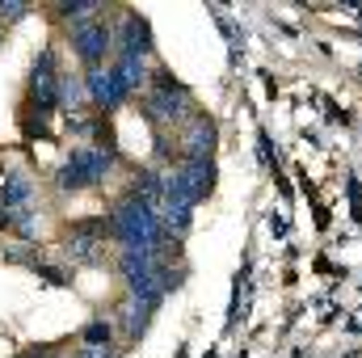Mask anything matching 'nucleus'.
Instances as JSON below:
<instances>
[{
    "label": "nucleus",
    "mask_w": 362,
    "mask_h": 358,
    "mask_svg": "<svg viewBox=\"0 0 362 358\" xmlns=\"http://www.w3.org/2000/svg\"><path fill=\"white\" fill-rule=\"evenodd\" d=\"M110 236L122 245V249H139V253H160V245H165V224H160V215L148 207V202H139V198H122L114 211H110Z\"/></svg>",
    "instance_id": "f257e3e1"
},
{
    "label": "nucleus",
    "mask_w": 362,
    "mask_h": 358,
    "mask_svg": "<svg viewBox=\"0 0 362 358\" xmlns=\"http://www.w3.org/2000/svg\"><path fill=\"white\" fill-rule=\"evenodd\" d=\"M110 169H114V152L110 148H76L59 165L55 181H59V190H85V185H97Z\"/></svg>",
    "instance_id": "f03ea898"
},
{
    "label": "nucleus",
    "mask_w": 362,
    "mask_h": 358,
    "mask_svg": "<svg viewBox=\"0 0 362 358\" xmlns=\"http://www.w3.org/2000/svg\"><path fill=\"white\" fill-rule=\"evenodd\" d=\"M30 101L38 110H55L59 105V72H55V51H42L34 59V72H30Z\"/></svg>",
    "instance_id": "7ed1b4c3"
},
{
    "label": "nucleus",
    "mask_w": 362,
    "mask_h": 358,
    "mask_svg": "<svg viewBox=\"0 0 362 358\" xmlns=\"http://www.w3.org/2000/svg\"><path fill=\"white\" fill-rule=\"evenodd\" d=\"M185 101H189V93L181 89L169 72H156V93H152V101H148V114H152L156 122H160V118H181Z\"/></svg>",
    "instance_id": "20e7f679"
},
{
    "label": "nucleus",
    "mask_w": 362,
    "mask_h": 358,
    "mask_svg": "<svg viewBox=\"0 0 362 358\" xmlns=\"http://www.w3.org/2000/svg\"><path fill=\"white\" fill-rule=\"evenodd\" d=\"M85 89H89L93 105H101V110H118L122 101H127V89H122V81H118V72L110 68H93L89 76H85Z\"/></svg>",
    "instance_id": "39448f33"
},
{
    "label": "nucleus",
    "mask_w": 362,
    "mask_h": 358,
    "mask_svg": "<svg viewBox=\"0 0 362 358\" xmlns=\"http://www.w3.org/2000/svg\"><path fill=\"white\" fill-rule=\"evenodd\" d=\"M72 47L81 51L85 64H97V59L105 55V47H110L105 21H81V25H72Z\"/></svg>",
    "instance_id": "423d86ee"
},
{
    "label": "nucleus",
    "mask_w": 362,
    "mask_h": 358,
    "mask_svg": "<svg viewBox=\"0 0 362 358\" xmlns=\"http://www.w3.org/2000/svg\"><path fill=\"white\" fill-rule=\"evenodd\" d=\"M68 258L76 262V266H97L101 262V249H105V241L97 236V228H76L72 236H68Z\"/></svg>",
    "instance_id": "0eeeda50"
},
{
    "label": "nucleus",
    "mask_w": 362,
    "mask_h": 358,
    "mask_svg": "<svg viewBox=\"0 0 362 358\" xmlns=\"http://www.w3.org/2000/svg\"><path fill=\"white\" fill-rule=\"evenodd\" d=\"M30 198H34V181L25 178V173H13V178L0 181V207L4 211H25Z\"/></svg>",
    "instance_id": "6e6552de"
},
{
    "label": "nucleus",
    "mask_w": 362,
    "mask_h": 358,
    "mask_svg": "<svg viewBox=\"0 0 362 358\" xmlns=\"http://www.w3.org/2000/svg\"><path fill=\"white\" fill-rule=\"evenodd\" d=\"M152 47H148V25L135 17V13H127V21H122V55H131V59H144Z\"/></svg>",
    "instance_id": "1a4fd4ad"
},
{
    "label": "nucleus",
    "mask_w": 362,
    "mask_h": 358,
    "mask_svg": "<svg viewBox=\"0 0 362 358\" xmlns=\"http://www.w3.org/2000/svg\"><path fill=\"white\" fill-rule=\"evenodd\" d=\"M114 72H118V81H122V89L135 93L144 85V59H131V55H118V64H114Z\"/></svg>",
    "instance_id": "9d476101"
},
{
    "label": "nucleus",
    "mask_w": 362,
    "mask_h": 358,
    "mask_svg": "<svg viewBox=\"0 0 362 358\" xmlns=\"http://www.w3.org/2000/svg\"><path fill=\"white\" fill-rule=\"evenodd\" d=\"M148 312H152V308H148V304H139V299H127V304H122V316H127L122 325H127V333H131V337H135V333L144 329Z\"/></svg>",
    "instance_id": "9b49d317"
},
{
    "label": "nucleus",
    "mask_w": 362,
    "mask_h": 358,
    "mask_svg": "<svg viewBox=\"0 0 362 358\" xmlns=\"http://www.w3.org/2000/svg\"><path fill=\"white\" fill-rule=\"evenodd\" d=\"M55 13L81 25V21H93V13H97V4H89V0H76V4H55Z\"/></svg>",
    "instance_id": "f8f14e48"
},
{
    "label": "nucleus",
    "mask_w": 362,
    "mask_h": 358,
    "mask_svg": "<svg viewBox=\"0 0 362 358\" xmlns=\"http://www.w3.org/2000/svg\"><path fill=\"white\" fill-rule=\"evenodd\" d=\"M85 346H110V325L105 321H93L85 329Z\"/></svg>",
    "instance_id": "ddd939ff"
},
{
    "label": "nucleus",
    "mask_w": 362,
    "mask_h": 358,
    "mask_svg": "<svg viewBox=\"0 0 362 358\" xmlns=\"http://www.w3.org/2000/svg\"><path fill=\"white\" fill-rule=\"evenodd\" d=\"M30 13V4H0V17L4 21H17V17H25Z\"/></svg>",
    "instance_id": "4468645a"
},
{
    "label": "nucleus",
    "mask_w": 362,
    "mask_h": 358,
    "mask_svg": "<svg viewBox=\"0 0 362 358\" xmlns=\"http://www.w3.org/2000/svg\"><path fill=\"white\" fill-rule=\"evenodd\" d=\"M34 274H42V278L51 282V287H64V274H59V270H51V266H34Z\"/></svg>",
    "instance_id": "2eb2a0df"
},
{
    "label": "nucleus",
    "mask_w": 362,
    "mask_h": 358,
    "mask_svg": "<svg viewBox=\"0 0 362 358\" xmlns=\"http://www.w3.org/2000/svg\"><path fill=\"white\" fill-rule=\"evenodd\" d=\"M76 358H114V354H110V346H85Z\"/></svg>",
    "instance_id": "dca6fc26"
}]
</instances>
